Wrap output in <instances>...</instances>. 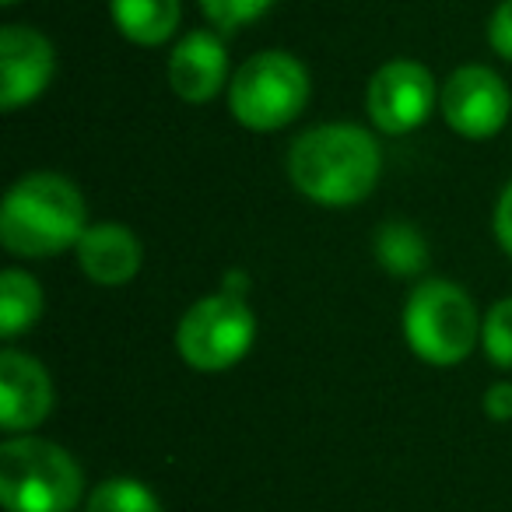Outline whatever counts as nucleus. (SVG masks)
Listing matches in <instances>:
<instances>
[{
	"instance_id": "obj_1",
	"label": "nucleus",
	"mask_w": 512,
	"mask_h": 512,
	"mask_svg": "<svg viewBox=\"0 0 512 512\" xmlns=\"http://www.w3.org/2000/svg\"><path fill=\"white\" fill-rule=\"evenodd\" d=\"M379 172H383L379 141L355 123L313 127L288 151L292 186L320 207H351L365 200L376 190Z\"/></svg>"
},
{
	"instance_id": "obj_2",
	"label": "nucleus",
	"mask_w": 512,
	"mask_h": 512,
	"mask_svg": "<svg viewBox=\"0 0 512 512\" xmlns=\"http://www.w3.org/2000/svg\"><path fill=\"white\" fill-rule=\"evenodd\" d=\"M88 228L81 190L57 172H32L18 179L0 207V242L15 256L46 260L74 249Z\"/></svg>"
},
{
	"instance_id": "obj_3",
	"label": "nucleus",
	"mask_w": 512,
	"mask_h": 512,
	"mask_svg": "<svg viewBox=\"0 0 512 512\" xmlns=\"http://www.w3.org/2000/svg\"><path fill=\"white\" fill-rule=\"evenodd\" d=\"M85 477L64 446L15 435L0 446V502L8 512H74Z\"/></svg>"
},
{
	"instance_id": "obj_4",
	"label": "nucleus",
	"mask_w": 512,
	"mask_h": 512,
	"mask_svg": "<svg viewBox=\"0 0 512 512\" xmlns=\"http://www.w3.org/2000/svg\"><path fill=\"white\" fill-rule=\"evenodd\" d=\"M309 102V71L285 50L249 57L228 85V109L246 130L271 134L299 120Z\"/></svg>"
},
{
	"instance_id": "obj_5",
	"label": "nucleus",
	"mask_w": 512,
	"mask_h": 512,
	"mask_svg": "<svg viewBox=\"0 0 512 512\" xmlns=\"http://www.w3.org/2000/svg\"><path fill=\"white\" fill-rule=\"evenodd\" d=\"M404 337L428 365H460L481 341V320L470 295L453 281H425L404 309Z\"/></svg>"
},
{
	"instance_id": "obj_6",
	"label": "nucleus",
	"mask_w": 512,
	"mask_h": 512,
	"mask_svg": "<svg viewBox=\"0 0 512 512\" xmlns=\"http://www.w3.org/2000/svg\"><path fill=\"white\" fill-rule=\"evenodd\" d=\"M256 337V316L246 299L228 292L207 295L183 313L176 330V348L183 362L197 372H225L246 358Z\"/></svg>"
},
{
	"instance_id": "obj_7",
	"label": "nucleus",
	"mask_w": 512,
	"mask_h": 512,
	"mask_svg": "<svg viewBox=\"0 0 512 512\" xmlns=\"http://www.w3.org/2000/svg\"><path fill=\"white\" fill-rule=\"evenodd\" d=\"M439 109L449 130L467 141H488L509 123L512 95L509 85L491 67L467 64L456 67L439 92Z\"/></svg>"
},
{
	"instance_id": "obj_8",
	"label": "nucleus",
	"mask_w": 512,
	"mask_h": 512,
	"mask_svg": "<svg viewBox=\"0 0 512 512\" xmlns=\"http://www.w3.org/2000/svg\"><path fill=\"white\" fill-rule=\"evenodd\" d=\"M439 88L428 67L418 60H390L372 74L365 88V113L383 134H411L428 120Z\"/></svg>"
},
{
	"instance_id": "obj_9",
	"label": "nucleus",
	"mask_w": 512,
	"mask_h": 512,
	"mask_svg": "<svg viewBox=\"0 0 512 512\" xmlns=\"http://www.w3.org/2000/svg\"><path fill=\"white\" fill-rule=\"evenodd\" d=\"M57 74V53L43 32L29 25H8L0 32V106L22 109L50 88Z\"/></svg>"
},
{
	"instance_id": "obj_10",
	"label": "nucleus",
	"mask_w": 512,
	"mask_h": 512,
	"mask_svg": "<svg viewBox=\"0 0 512 512\" xmlns=\"http://www.w3.org/2000/svg\"><path fill=\"white\" fill-rule=\"evenodd\" d=\"M53 411V379L43 362L25 351H0V428L8 435H29Z\"/></svg>"
},
{
	"instance_id": "obj_11",
	"label": "nucleus",
	"mask_w": 512,
	"mask_h": 512,
	"mask_svg": "<svg viewBox=\"0 0 512 512\" xmlns=\"http://www.w3.org/2000/svg\"><path fill=\"white\" fill-rule=\"evenodd\" d=\"M228 74V50L218 32H186L169 53V88L183 102H211Z\"/></svg>"
},
{
	"instance_id": "obj_12",
	"label": "nucleus",
	"mask_w": 512,
	"mask_h": 512,
	"mask_svg": "<svg viewBox=\"0 0 512 512\" xmlns=\"http://www.w3.org/2000/svg\"><path fill=\"white\" fill-rule=\"evenodd\" d=\"M74 253H78V267L85 271V278L102 288H120L127 281H134L144 260L141 239L120 221L88 225L78 246H74Z\"/></svg>"
},
{
	"instance_id": "obj_13",
	"label": "nucleus",
	"mask_w": 512,
	"mask_h": 512,
	"mask_svg": "<svg viewBox=\"0 0 512 512\" xmlns=\"http://www.w3.org/2000/svg\"><path fill=\"white\" fill-rule=\"evenodd\" d=\"M109 15L123 39L137 46H162L176 36L183 8L179 0H109Z\"/></svg>"
},
{
	"instance_id": "obj_14",
	"label": "nucleus",
	"mask_w": 512,
	"mask_h": 512,
	"mask_svg": "<svg viewBox=\"0 0 512 512\" xmlns=\"http://www.w3.org/2000/svg\"><path fill=\"white\" fill-rule=\"evenodd\" d=\"M43 316V288L32 274L4 271L0 274V334L4 341H15Z\"/></svg>"
},
{
	"instance_id": "obj_15",
	"label": "nucleus",
	"mask_w": 512,
	"mask_h": 512,
	"mask_svg": "<svg viewBox=\"0 0 512 512\" xmlns=\"http://www.w3.org/2000/svg\"><path fill=\"white\" fill-rule=\"evenodd\" d=\"M376 256L390 274L411 278L428 264V242L407 221H386L376 235Z\"/></svg>"
},
{
	"instance_id": "obj_16",
	"label": "nucleus",
	"mask_w": 512,
	"mask_h": 512,
	"mask_svg": "<svg viewBox=\"0 0 512 512\" xmlns=\"http://www.w3.org/2000/svg\"><path fill=\"white\" fill-rule=\"evenodd\" d=\"M85 512H165L158 495L134 477H109L92 488Z\"/></svg>"
},
{
	"instance_id": "obj_17",
	"label": "nucleus",
	"mask_w": 512,
	"mask_h": 512,
	"mask_svg": "<svg viewBox=\"0 0 512 512\" xmlns=\"http://www.w3.org/2000/svg\"><path fill=\"white\" fill-rule=\"evenodd\" d=\"M484 355L498 369H512V299H498L481 320Z\"/></svg>"
},
{
	"instance_id": "obj_18",
	"label": "nucleus",
	"mask_w": 512,
	"mask_h": 512,
	"mask_svg": "<svg viewBox=\"0 0 512 512\" xmlns=\"http://www.w3.org/2000/svg\"><path fill=\"white\" fill-rule=\"evenodd\" d=\"M204 18L214 25V32H235L242 25H253L274 8V0H197Z\"/></svg>"
},
{
	"instance_id": "obj_19",
	"label": "nucleus",
	"mask_w": 512,
	"mask_h": 512,
	"mask_svg": "<svg viewBox=\"0 0 512 512\" xmlns=\"http://www.w3.org/2000/svg\"><path fill=\"white\" fill-rule=\"evenodd\" d=\"M488 43L498 57L512 60V0H502L491 15V25H488Z\"/></svg>"
},
{
	"instance_id": "obj_20",
	"label": "nucleus",
	"mask_w": 512,
	"mask_h": 512,
	"mask_svg": "<svg viewBox=\"0 0 512 512\" xmlns=\"http://www.w3.org/2000/svg\"><path fill=\"white\" fill-rule=\"evenodd\" d=\"M495 239L505 249V256H512V179L495 204Z\"/></svg>"
},
{
	"instance_id": "obj_21",
	"label": "nucleus",
	"mask_w": 512,
	"mask_h": 512,
	"mask_svg": "<svg viewBox=\"0 0 512 512\" xmlns=\"http://www.w3.org/2000/svg\"><path fill=\"white\" fill-rule=\"evenodd\" d=\"M484 414L491 421H512V383H495L484 393Z\"/></svg>"
},
{
	"instance_id": "obj_22",
	"label": "nucleus",
	"mask_w": 512,
	"mask_h": 512,
	"mask_svg": "<svg viewBox=\"0 0 512 512\" xmlns=\"http://www.w3.org/2000/svg\"><path fill=\"white\" fill-rule=\"evenodd\" d=\"M221 292H228V295H235V299H246V292H249V278L242 271H228L225 278H221Z\"/></svg>"
},
{
	"instance_id": "obj_23",
	"label": "nucleus",
	"mask_w": 512,
	"mask_h": 512,
	"mask_svg": "<svg viewBox=\"0 0 512 512\" xmlns=\"http://www.w3.org/2000/svg\"><path fill=\"white\" fill-rule=\"evenodd\" d=\"M4 4H8V8H11V4H18V0H4Z\"/></svg>"
}]
</instances>
